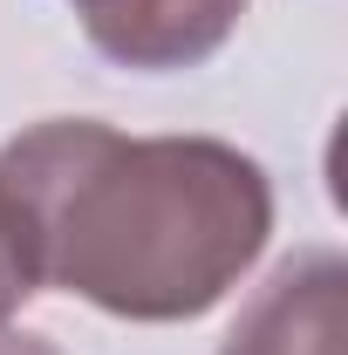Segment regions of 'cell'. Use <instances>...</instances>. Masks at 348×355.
Listing matches in <instances>:
<instances>
[{
  "label": "cell",
  "mask_w": 348,
  "mask_h": 355,
  "mask_svg": "<svg viewBox=\"0 0 348 355\" xmlns=\"http://www.w3.org/2000/svg\"><path fill=\"white\" fill-rule=\"evenodd\" d=\"M0 191L28 219L42 287L116 321L212 314L273 232V184L239 144L123 137L96 116L0 144Z\"/></svg>",
  "instance_id": "cell-1"
},
{
  "label": "cell",
  "mask_w": 348,
  "mask_h": 355,
  "mask_svg": "<svg viewBox=\"0 0 348 355\" xmlns=\"http://www.w3.org/2000/svg\"><path fill=\"white\" fill-rule=\"evenodd\" d=\"M218 355H348V260L301 246L253 287Z\"/></svg>",
  "instance_id": "cell-2"
},
{
  "label": "cell",
  "mask_w": 348,
  "mask_h": 355,
  "mask_svg": "<svg viewBox=\"0 0 348 355\" xmlns=\"http://www.w3.org/2000/svg\"><path fill=\"white\" fill-rule=\"evenodd\" d=\"M82 35L96 55H110L116 69H198L205 55L232 42L246 0H76Z\"/></svg>",
  "instance_id": "cell-3"
},
{
  "label": "cell",
  "mask_w": 348,
  "mask_h": 355,
  "mask_svg": "<svg viewBox=\"0 0 348 355\" xmlns=\"http://www.w3.org/2000/svg\"><path fill=\"white\" fill-rule=\"evenodd\" d=\"M42 294V266H35V239H28V219L14 212V198L0 191V328Z\"/></svg>",
  "instance_id": "cell-4"
},
{
  "label": "cell",
  "mask_w": 348,
  "mask_h": 355,
  "mask_svg": "<svg viewBox=\"0 0 348 355\" xmlns=\"http://www.w3.org/2000/svg\"><path fill=\"white\" fill-rule=\"evenodd\" d=\"M0 355H62V349L42 342V335H14V328H0Z\"/></svg>",
  "instance_id": "cell-5"
}]
</instances>
